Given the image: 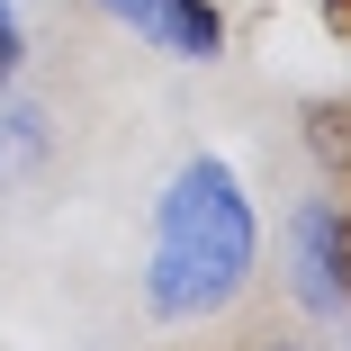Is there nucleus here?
Here are the masks:
<instances>
[{
  "label": "nucleus",
  "mask_w": 351,
  "mask_h": 351,
  "mask_svg": "<svg viewBox=\"0 0 351 351\" xmlns=\"http://www.w3.org/2000/svg\"><path fill=\"white\" fill-rule=\"evenodd\" d=\"M252 252H261V226H252V198H243L234 162H217V154L180 162L171 189L154 198V252H145L154 315H171V324L226 315L252 279Z\"/></svg>",
  "instance_id": "1"
},
{
  "label": "nucleus",
  "mask_w": 351,
  "mask_h": 351,
  "mask_svg": "<svg viewBox=\"0 0 351 351\" xmlns=\"http://www.w3.org/2000/svg\"><path fill=\"white\" fill-rule=\"evenodd\" d=\"M117 27H135L154 54H180V63H217L226 54V19L217 0H99Z\"/></svg>",
  "instance_id": "2"
},
{
  "label": "nucleus",
  "mask_w": 351,
  "mask_h": 351,
  "mask_svg": "<svg viewBox=\"0 0 351 351\" xmlns=\"http://www.w3.org/2000/svg\"><path fill=\"white\" fill-rule=\"evenodd\" d=\"M289 252H298V298L315 315H351V289H342V243H333V198L298 207L289 217Z\"/></svg>",
  "instance_id": "3"
},
{
  "label": "nucleus",
  "mask_w": 351,
  "mask_h": 351,
  "mask_svg": "<svg viewBox=\"0 0 351 351\" xmlns=\"http://www.w3.org/2000/svg\"><path fill=\"white\" fill-rule=\"evenodd\" d=\"M306 145H315L324 171L351 180V99H306Z\"/></svg>",
  "instance_id": "4"
},
{
  "label": "nucleus",
  "mask_w": 351,
  "mask_h": 351,
  "mask_svg": "<svg viewBox=\"0 0 351 351\" xmlns=\"http://www.w3.org/2000/svg\"><path fill=\"white\" fill-rule=\"evenodd\" d=\"M19 54H27V36H19V10H10V0H0V82L19 73Z\"/></svg>",
  "instance_id": "5"
},
{
  "label": "nucleus",
  "mask_w": 351,
  "mask_h": 351,
  "mask_svg": "<svg viewBox=\"0 0 351 351\" xmlns=\"http://www.w3.org/2000/svg\"><path fill=\"white\" fill-rule=\"evenodd\" d=\"M333 243H342V289H351V198H333Z\"/></svg>",
  "instance_id": "6"
},
{
  "label": "nucleus",
  "mask_w": 351,
  "mask_h": 351,
  "mask_svg": "<svg viewBox=\"0 0 351 351\" xmlns=\"http://www.w3.org/2000/svg\"><path fill=\"white\" fill-rule=\"evenodd\" d=\"M315 19H324V36H351V0H315Z\"/></svg>",
  "instance_id": "7"
}]
</instances>
